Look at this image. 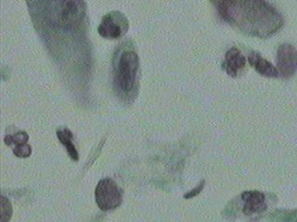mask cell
Wrapping results in <instances>:
<instances>
[{
	"label": "cell",
	"instance_id": "obj_12",
	"mask_svg": "<svg viewBox=\"0 0 297 222\" xmlns=\"http://www.w3.org/2000/svg\"><path fill=\"white\" fill-rule=\"evenodd\" d=\"M270 220L297 221V210L295 211H277L274 214H272Z\"/></svg>",
	"mask_w": 297,
	"mask_h": 222
},
{
	"label": "cell",
	"instance_id": "obj_1",
	"mask_svg": "<svg viewBox=\"0 0 297 222\" xmlns=\"http://www.w3.org/2000/svg\"><path fill=\"white\" fill-rule=\"evenodd\" d=\"M227 23L246 36L267 38L281 30L282 14L266 0H212Z\"/></svg>",
	"mask_w": 297,
	"mask_h": 222
},
{
	"label": "cell",
	"instance_id": "obj_2",
	"mask_svg": "<svg viewBox=\"0 0 297 222\" xmlns=\"http://www.w3.org/2000/svg\"><path fill=\"white\" fill-rule=\"evenodd\" d=\"M113 65L114 91L123 102L132 103L139 88V58L131 43L126 42L118 48Z\"/></svg>",
	"mask_w": 297,
	"mask_h": 222
},
{
	"label": "cell",
	"instance_id": "obj_11",
	"mask_svg": "<svg viewBox=\"0 0 297 222\" xmlns=\"http://www.w3.org/2000/svg\"><path fill=\"white\" fill-rule=\"evenodd\" d=\"M28 140H29V135L28 133H26V131H19L15 134H8L4 138L6 146L13 147L26 145Z\"/></svg>",
	"mask_w": 297,
	"mask_h": 222
},
{
	"label": "cell",
	"instance_id": "obj_5",
	"mask_svg": "<svg viewBox=\"0 0 297 222\" xmlns=\"http://www.w3.org/2000/svg\"><path fill=\"white\" fill-rule=\"evenodd\" d=\"M129 23L127 17L119 11H112L103 16L97 33L106 39H119L128 33Z\"/></svg>",
	"mask_w": 297,
	"mask_h": 222
},
{
	"label": "cell",
	"instance_id": "obj_3",
	"mask_svg": "<svg viewBox=\"0 0 297 222\" xmlns=\"http://www.w3.org/2000/svg\"><path fill=\"white\" fill-rule=\"evenodd\" d=\"M46 23L56 30H77L82 25L86 9L83 0H46Z\"/></svg>",
	"mask_w": 297,
	"mask_h": 222
},
{
	"label": "cell",
	"instance_id": "obj_13",
	"mask_svg": "<svg viewBox=\"0 0 297 222\" xmlns=\"http://www.w3.org/2000/svg\"><path fill=\"white\" fill-rule=\"evenodd\" d=\"M12 152L17 157H21V158H26V157H30L32 154V147L30 145H28V143L26 145L22 146H19V147H15L12 148Z\"/></svg>",
	"mask_w": 297,
	"mask_h": 222
},
{
	"label": "cell",
	"instance_id": "obj_9",
	"mask_svg": "<svg viewBox=\"0 0 297 222\" xmlns=\"http://www.w3.org/2000/svg\"><path fill=\"white\" fill-rule=\"evenodd\" d=\"M248 61L250 65L256 70L260 75L267 78H277L280 76V72L276 67L272 65L269 61L265 60L260 54L253 51L248 55Z\"/></svg>",
	"mask_w": 297,
	"mask_h": 222
},
{
	"label": "cell",
	"instance_id": "obj_4",
	"mask_svg": "<svg viewBox=\"0 0 297 222\" xmlns=\"http://www.w3.org/2000/svg\"><path fill=\"white\" fill-rule=\"evenodd\" d=\"M97 207L103 211H111L120 207L123 201V192L111 178H105L97 183L95 190Z\"/></svg>",
	"mask_w": 297,
	"mask_h": 222
},
{
	"label": "cell",
	"instance_id": "obj_14",
	"mask_svg": "<svg viewBox=\"0 0 297 222\" xmlns=\"http://www.w3.org/2000/svg\"><path fill=\"white\" fill-rule=\"evenodd\" d=\"M205 185V180H202V181L199 182V184H197L192 190H190V192H188L186 195H185V199H190V198H193V197H197L198 195H200L201 192L204 190Z\"/></svg>",
	"mask_w": 297,
	"mask_h": 222
},
{
	"label": "cell",
	"instance_id": "obj_8",
	"mask_svg": "<svg viewBox=\"0 0 297 222\" xmlns=\"http://www.w3.org/2000/svg\"><path fill=\"white\" fill-rule=\"evenodd\" d=\"M246 59L241 50L237 47H231L226 53L225 59L222 63V69L226 73L232 78H237L241 75L245 69Z\"/></svg>",
	"mask_w": 297,
	"mask_h": 222
},
{
	"label": "cell",
	"instance_id": "obj_10",
	"mask_svg": "<svg viewBox=\"0 0 297 222\" xmlns=\"http://www.w3.org/2000/svg\"><path fill=\"white\" fill-rule=\"evenodd\" d=\"M57 137L62 143L64 147H66L67 153L72 158L73 161L77 162L79 160V154L77 152V148L75 147V145L72 144V139H73V135H72V131H70L68 128H64L62 130H58L57 131Z\"/></svg>",
	"mask_w": 297,
	"mask_h": 222
},
{
	"label": "cell",
	"instance_id": "obj_7",
	"mask_svg": "<svg viewBox=\"0 0 297 222\" xmlns=\"http://www.w3.org/2000/svg\"><path fill=\"white\" fill-rule=\"evenodd\" d=\"M241 213L247 216L261 215L267 209L266 197L259 191H245L241 195Z\"/></svg>",
	"mask_w": 297,
	"mask_h": 222
},
{
	"label": "cell",
	"instance_id": "obj_6",
	"mask_svg": "<svg viewBox=\"0 0 297 222\" xmlns=\"http://www.w3.org/2000/svg\"><path fill=\"white\" fill-rule=\"evenodd\" d=\"M277 69L280 75L288 79L297 71V50L291 44H282L277 51Z\"/></svg>",
	"mask_w": 297,
	"mask_h": 222
}]
</instances>
